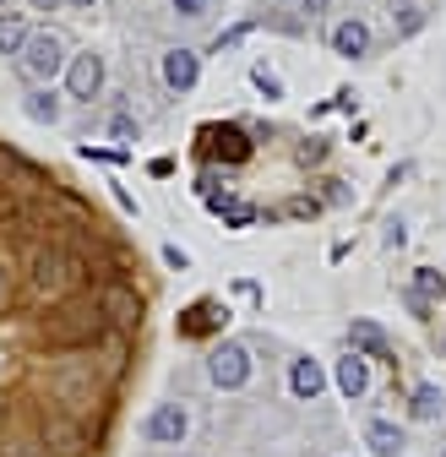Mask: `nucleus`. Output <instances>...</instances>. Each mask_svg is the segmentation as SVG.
Wrapping results in <instances>:
<instances>
[{
	"label": "nucleus",
	"mask_w": 446,
	"mask_h": 457,
	"mask_svg": "<svg viewBox=\"0 0 446 457\" xmlns=\"http://www.w3.org/2000/svg\"><path fill=\"white\" fill-rule=\"evenodd\" d=\"M33 289L44 295V300H66L71 289H77V283L87 278V267L71 256V251H61V245H44L38 256H33Z\"/></svg>",
	"instance_id": "f257e3e1"
},
{
	"label": "nucleus",
	"mask_w": 446,
	"mask_h": 457,
	"mask_svg": "<svg viewBox=\"0 0 446 457\" xmlns=\"http://www.w3.org/2000/svg\"><path fill=\"white\" fill-rule=\"evenodd\" d=\"M98 332H103V305L98 300H71V305H61V316L44 321V337L61 343V349H82Z\"/></svg>",
	"instance_id": "f03ea898"
},
{
	"label": "nucleus",
	"mask_w": 446,
	"mask_h": 457,
	"mask_svg": "<svg viewBox=\"0 0 446 457\" xmlns=\"http://www.w3.org/2000/svg\"><path fill=\"white\" fill-rule=\"evenodd\" d=\"M17 61H22V71H28L33 82H49L54 71L66 66V44L54 38V33H28L22 49H17Z\"/></svg>",
	"instance_id": "7ed1b4c3"
},
{
	"label": "nucleus",
	"mask_w": 446,
	"mask_h": 457,
	"mask_svg": "<svg viewBox=\"0 0 446 457\" xmlns=\"http://www.w3.org/2000/svg\"><path fill=\"white\" fill-rule=\"evenodd\" d=\"M44 452L49 457H87V430L71 414H44Z\"/></svg>",
	"instance_id": "20e7f679"
},
{
	"label": "nucleus",
	"mask_w": 446,
	"mask_h": 457,
	"mask_svg": "<svg viewBox=\"0 0 446 457\" xmlns=\"http://www.w3.org/2000/svg\"><path fill=\"white\" fill-rule=\"evenodd\" d=\"M207 370H212L218 386H229V392H235V386L251 381V354L240 349V343H218V349L207 354Z\"/></svg>",
	"instance_id": "39448f33"
},
{
	"label": "nucleus",
	"mask_w": 446,
	"mask_h": 457,
	"mask_svg": "<svg viewBox=\"0 0 446 457\" xmlns=\"http://www.w3.org/2000/svg\"><path fill=\"white\" fill-rule=\"evenodd\" d=\"M66 87H71V98H93V93L103 87V61H98L93 49L66 61Z\"/></svg>",
	"instance_id": "423d86ee"
},
{
	"label": "nucleus",
	"mask_w": 446,
	"mask_h": 457,
	"mask_svg": "<svg viewBox=\"0 0 446 457\" xmlns=\"http://www.w3.org/2000/svg\"><path fill=\"white\" fill-rule=\"evenodd\" d=\"M98 305H103V321H115V327H136L142 321V300H136V289H126V283H109V289L98 295Z\"/></svg>",
	"instance_id": "0eeeda50"
},
{
	"label": "nucleus",
	"mask_w": 446,
	"mask_h": 457,
	"mask_svg": "<svg viewBox=\"0 0 446 457\" xmlns=\"http://www.w3.org/2000/svg\"><path fill=\"white\" fill-rule=\"evenodd\" d=\"M186 430H191V420H186L180 403H163V409H153V420H147V436H153L158 446H180Z\"/></svg>",
	"instance_id": "6e6552de"
},
{
	"label": "nucleus",
	"mask_w": 446,
	"mask_h": 457,
	"mask_svg": "<svg viewBox=\"0 0 446 457\" xmlns=\"http://www.w3.org/2000/svg\"><path fill=\"white\" fill-rule=\"evenodd\" d=\"M196 77H202V61H196L191 49H169V54H163V82H169L175 93L196 87Z\"/></svg>",
	"instance_id": "1a4fd4ad"
},
{
	"label": "nucleus",
	"mask_w": 446,
	"mask_h": 457,
	"mask_svg": "<svg viewBox=\"0 0 446 457\" xmlns=\"http://www.w3.org/2000/svg\"><path fill=\"white\" fill-rule=\"evenodd\" d=\"M349 343H354V354H376V360L392 354V349H386V332H381L376 321H354V327H349Z\"/></svg>",
	"instance_id": "9d476101"
},
{
	"label": "nucleus",
	"mask_w": 446,
	"mask_h": 457,
	"mask_svg": "<svg viewBox=\"0 0 446 457\" xmlns=\"http://www.w3.org/2000/svg\"><path fill=\"white\" fill-rule=\"evenodd\" d=\"M332 49L338 54H365L370 49V28L365 22H338L332 28Z\"/></svg>",
	"instance_id": "9b49d317"
},
{
	"label": "nucleus",
	"mask_w": 446,
	"mask_h": 457,
	"mask_svg": "<svg viewBox=\"0 0 446 457\" xmlns=\"http://www.w3.org/2000/svg\"><path fill=\"white\" fill-rule=\"evenodd\" d=\"M338 386H343L349 397H359V392L370 386V365H365V354H349V360H338Z\"/></svg>",
	"instance_id": "f8f14e48"
},
{
	"label": "nucleus",
	"mask_w": 446,
	"mask_h": 457,
	"mask_svg": "<svg viewBox=\"0 0 446 457\" xmlns=\"http://www.w3.org/2000/svg\"><path fill=\"white\" fill-rule=\"evenodd\" d=\"M289 386H294V397H316V392L326 386V376H321V365H316V360H294Z\"/></svg>",
	"instance_id": "ddd939ff"
},
{
	"label": "nucleus",
	"mask_w": 446,
	"mask_h": 457,
	"mask_svg": "<svg viewBox=\"0 0 446 457\" xmlns=\"http://www.w3.org/2000/svg\"><path fill=\"white\" fill-rule=\"evenodd\" d=\"M409 295H414V300H425V305H435V300H446V278H441L435 267H419Z\"/></svg>",
	"instance_id": "4468645a"
},
{
	"label": "nucleus",
	"mask_w": 446,
	"mask_h": 457,
	"mask_svg": "<svg viewBox=\"0 0 446 457\" xmlns=\"http://www.w3.org/2000/svg\"><path fill=\"white\" fill-rule=\"evenodd\" d=\"M202 142H212V153H223V158H245L251 153V142H245V131H202Z\"/></svg>",
	"instance_id": "2eb2a0df"
},
{
	"label": "nucleus",
	"mask_w": 446,
	"mask_h": 457,
	"mask_svg": "<svg viewBox=\"0 0 446 457\" xmlns=\"http://www.w3.org/2000/svg\"><path fill=\"white\" fill-rule=\"evenodd\" d=\"M370 446H376L381 457H398V452H403V430L386 425V420H376V425H370Z\"/></svg>",
	"instance_id": "dca6fc26"
},
{
	"label": "nucleus",
	"mask_w": 446,
	"mask_h": 457,
	"mask_svg": "<svg viewBox=\"0 0 446 457\" xmlns=\"http://www.w3.org/2000/svg\"><path fill=\"white\" fill-rule=\"evenodd\" d=\"M28 114H33V120L38 126H54V120H61V104H54V93H28Z\"/></svg>",
	"instance_id": "f3484780"
},
{
	"label": "nucleus",
	"mask_w": 446,
	"mask_h": 457,
	"mask_svg": "<svg viewBox=\"0 0 446 457\" xmlns=\"http://www.w3.org/2000/svg\"><path fill=\"white\" fill-rule=\"evenodd\" d=\"M441 403H446V397L435 386H419L414 392V420H441Z\"/></svg>",
	"instance_id": "a211bd4d"
},
{
	"label": "nucleus",
	"mask_w": 446,
	"mask_h": 457,
	"mask_svg": "<svg viewBox=\"0 0 446 457\" xmlns=\"http://www.w3.org/2000/svg\"><path fill=\"white\" fill-rule=\"evenodd\" d=\"M22 38H28V28H22L17 17H0V49L17 54V49H22Z\"/></svg>",
	"instance_id": "6ab92c4d"
},
{
	"label": "nucleus",
	"mask_w": 446,
	"mask_h": 457,
	"mask_svg": "<svg viewBox=\"0 0 446 457\" xmlns=\"http://www.w3.org/2000/svg\"><path fill=\"white\" fill-rule=\"evenodd\" d=\"M392 22H398L403 33H414V28H419V6H414V0H392Z\"/></svg>",
	"instance_id": "aec40b11"
},
{
	"label": "nucleus",
	"mask_w": 446,
	"mask_h": 457,
	"mask_svg": "<svg viewBox=\"0 0 446 457\" xmlns=\"http://www.w3.org/2000/svg\"><path fill=\"white\" fill-rule=\"evenodd\" d=\"M251 77H256V87H261V93H267V98H277V93H284V82H277V77H272V71H267V66H256V71H251Z\"/></svg>",
	"instance_id": "412c9836"
},
{
	"label": "nucleus",
	"mask_w": 446,
	"mask_h": 457,
	"mask_svg": "<svg viewBox=\"0 0 446 457\" xmlns=\"http://www.w3.org/2000/svg\"><path fill=\"white\" fill-rule=\"evenodd\" d=\"M175 12H180V17H202V12H207V0H175Z\"/></svg>",
	"instance_id": "4be33fe9"
},
{
	"label": "nucleus",
	"mask_w": 446,
	"mask_h": 457,
	"mask_svg": "<svg viewBox=\"0 0 446 457\" xmlns=\"http://www.w3.org/2000/svg\"><path fill=\"white\" fill-rule=\"evenodd\" d=\"M6 457H49V452H44V446H12Z\"/></svg>",
	"instance_id": "5701e85b"
},
{
	"label": "nucleus",
	"mask_w": 446,
	"mask_h": 457,
	"mask_svg": "<svg viewBox=\"0 0 446 457\" xmlns=\"http://www.w3.org/2000/svg\"><path fill=\"white\" fill-rule=\"evenodd\" d=\"M6 300H12V272L0 267V305H6Z\"/></svg>",
	"instance_id": "b1692460"
},
{
	"label": "nucleus",
	"mask_w": 446,
	"mask_h": 457,
	"mask_svg": "<svg viewBox=\"0 0 446 457\" xmlns=\"http://www.w3.org/2000/svg\"><path fill=\"white\" fill-rule=\"evenodd\" d=\"M33 6H38V12H54V6H61V0H33Z\"/></svg>",
	"instance_id": "393cba45"
},
{
	"label": "nucleus",
	"mask_w": 446,
	"mask_h": 457,
	"mask_svg": "<svg viewBox=\"0 0 446 457\" xmlns=\"http://www.w3.org/2000/svg\"><path fill=\"white\" fill-rule=\"evenodd\" d=\"M321 6H326V0H305V12H310V17H316V12H321Z\"/></svg>",
	"instance_id": "a878e982"
},
{
	"label": "nucleus",
	"mask_w": 446,
	"mask_h": 457,
	"mask_svg": "<svg viewBox=\"0 0 446 457\" xmlns=\"http://www.w3.org/2000/svg\"><path fill=\"white\" fill-rule=\"evenodd\" d=\"M71 6H93V0H71Z\"/></svg>",
	"instance_id": "bb28decb"
},
{
	"label": "nucleus",
	"mask_w": 446,
	"mask_h": 457,
	"mask_svg": "<svg viewBox=\"0 0 446 457\" xmlns=\"http://www.w3.org/2000/svg\"><path fill=\"white\" fill-rule=\"evenodd\" d=\"M441 349H446V327H441Z\"/></svg>",
	"instance_id": "cd10ccee"
},
{
	"label": "nucleus",
	"mask_w": 446,
	"mask_h": 457,
	"mask_svg": "<svg viewBox=\"0 0 446 457\" xmlns=\"http://www.w3.org/2000/svg\"><path fill=\"white\" fill-rule=\"evenodd\" d=\"M0 12H6V0H0Z\"/></svg>",
	"instance_id": "c85d7f7f"
},
{
	"label": "nucleus",
	"mask_w": 446,
	"mask_h": 457,
	"mask_svg": "<svg viewBox=\"0 0 446 457\" xmlns=\"http://www.w3.org/2000/svg\"><path fill=\"white\" fill-rule=\"evenodd\" d=\"M441 457H446V452H441Z\"/></svg>",
	"instance_id": "c756f323"
}]
</instances>
